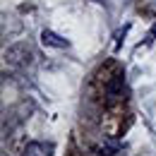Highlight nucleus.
I'll list each match as a JSON object with an SVG mask.
<instances>
[{
	"label": "nucleus",
	"instance_id": "1",
	"mask_svg": "<svg viewBox=\"0 0 156 156\" xmlns=\"http://www.w3.org/2000/svg\"><path fill=\"white\" fill-rule=\"evenodd\" d=\"M51 151H53L51 144H43V142H29V144L24 147L22 156H51Z\"/></svg>",
	"mask_w": 156,
	"mask_h": 156
},
{
	"label": "nucleus",
	"instance_id": "2",
	"mask_svg": "<svg viewBox=\"0 0 156 156\" xmlns=\"http://www.w3.org/2000/svg\"><path fill=\"white\" fill-rule=\"evenodd\" d=\"M41 41H43L46 46H53V48H67V46H70V41H67V39L58 36V34L51 31V29H43V31H41Z\"/></svg>",
	"mask_w": 156,
	"mask_h": 156
},
{
	"label": "nucleus",
	"instance_id": "3",
	"mask_svg": "<svg viewBox=\"0 0 156 156\" xmlns=\"http://www.w3.org/2000/svg\"><path fill=\"white\" fill-rule=\"evenodd\" d=\"M120 149H122V144L118 139H106L96 147V156H115L120 154Z\"/></svg>",
	"mask_w": 156,
	"mask_h": 156
},
{
	"label": "nucleus",
	"instance_id": "4",
	"mask_svg": "<svg viewBox=\"0 0 156 156\" xmlns=\"http://www.w3.org/2000/svg\"><path fill=\"white\" fill-rule=\"evenodd\" d=\"M151 34H154V36H156V24H154V29H151Z\"/></svg>",
	"mask_w": 156,
	"mask_h": 156
}]
</instances>
